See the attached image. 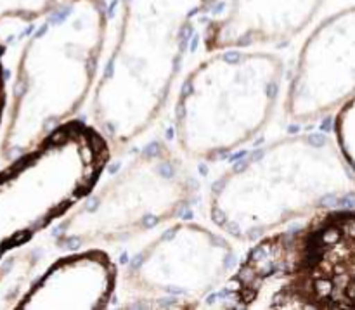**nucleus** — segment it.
<instances>
[{"instance_id": "f257e3e1", "label": "nucleus", "mask_w": 355, "mask_h": 310, "mask_svg": "<svg viewBox=\"0 0 355 310\" xmlns=\"http://www.w3.org/2000/svg\"><path fill=\"white\" fill-rule=\"evenodd\" d=\"M355 207V172L333 135H284L211 186L208 215L224 234L257 241L298 218Z\"/></svg>"}, {"instance_id": "f03ea898", "label": "nucleus", "mask_w": 355, "mask_h": 310, "mask_svg": "<svg viewBox=\"0 0 355 310\" xmlns=\"http://www.w3.org/2000/svg\"><path fill=\"white\" fill-rule=\"evenodd\" d=\"M106 35L104 0H71L28 38L17 59L2 160L31 155L78 113L96 85Z\"/></svg>"}, {"instance_id": "7ed1b4c3", "label": "nucleus", "mask_w": 355, "mask_h": 310, "mask_svg": "<svg viewBox=\"0 0 355 310\" xmlns=\"http://www.w3.org/2000/svg\"><path fill=\"white\" fill-rule=\"evenodd\" d=\"M217 0H121L111 55L94 89L92 118L111 149L130 146L162 114L193 21Z\"/></svg>"}, {"instance_id": "20e7f679", "label": "nucleus", "mask_w": 355, "mask_h": 310, "mask_svg": "<svg viewBox=\"0 0 355 310\" xmlns=\"http://www.w3.org/2000/svg\"><path fill=\"white\" fill-rule=\"evenodd\" d=\"M220 300L236 310H355V207L257 239Z\"/></svg>"}, {"instance_id": "39448f33", "label": "nucleus", "mask_w": 355, "mask_h": 310, "mask_svg": "<svg viewBox=\"0 0 355 310\" xmlns=\"http://www.w3.org/2000/svg\"><path fill=\"white\" fill-rule=\"evenodd\" d=\"M284 62L272 52L215 51L184 80L175 103V137L193 160L238 151L269 125Z\"/></svg>"}, {"instance_id": "423d86ee", "label": "nucleus", "mask_w": 355, "mask_h": 310, "mask_svg": "<svg viewBox=\"0 0 355 310\" xmlns=\"http://www.w3.org/2000/svg\"><path fill=\"white\" fill-rule=\"evenodd\" d=\"M196 184L165 144H151L111 179L90 189L58 229L62 248L113 245L153 231L191 207Z\"/></svg>"}, {"instance_id": "0eeeda50", "label": "nucleus", "mask_w": 355, "mask_h": 310, "mask_svg": "<svg viewBox=\"0 0 355 310\" xmlns=\"http://www.w3.org/2000/svg\"><path fill=\"white\" fill-rule=\"evenodd\" d=\"M234 262V248L224 236L198 222H177L121 274V307L198 309L224 288Z\"/></svg>"}, {"instance_id": "6e6552de", "label": "nucleus", "mask_w": 355, "mask_h": 310, "mask_svg": "<svg viewBox=\"0 0 355 310\" xmlns=\"http://www.w3.org/2000/svg\"><path fill=\"white\" fill-rule=\"evenodd\" d=\"M355 97V3L329 14L298 52L284 113L309 123L336 113Z\"/></svg>"}, {"instance_id": "1a4fd4ad", "label": "nucleus", "mask_w": 355, "mask_h": 310, "mask_svg": "<svg viewBox=\"0 0 355 310\" xmlns=\"http://www.w3.org/2000/svg\"><path fill=\"white\" fill-rule=\"evenodd\" d=\"M324 0H227L205 30L208 52L284 44L314 21Z\"/></svg>"}, {"instance_id": "9d476101", "label": "nucleus", "mask_w": 355, "mask_h": 310, "mask_svg": "<svg viewBox=\"0 0 355 310\" xmlns=\"http://www.w3.org/2000/svg\"><path fill=\"white\" fill-rule=\"evenodd\" d=\"M113 260L103 250H83L55 260L24 293L19 309H106L118 286Z\"/></svg>"}, {"instance_id": "9b49d317", "label": "nucleus", "mask_w": 355, "mask_h": 310, "mask_svg": "<svg viewBox=\"0 0 355 310\" xmlns=\"http://www.w3.org/2000/svg\"><path fill=\"white\" fill-rule=\"evenodd\" d=\"M71 0H0V21H35L51 16Z\"/></svg>"}, {"instance_id": "f8f14e48", "label": "nucleus", "mask_w": 355, "mask_h": 310, "mask_svg": "<svg viewBox=\"0 0 355 310\" xmlns=\"http://www.w3.org/2000/svg\"><path fill=\"white\" fill-rule=\"evenodd\" d=\"M333 137L345 162L355 172V97L336 111L333 121Z\"/></svg>"}]
</instances>
